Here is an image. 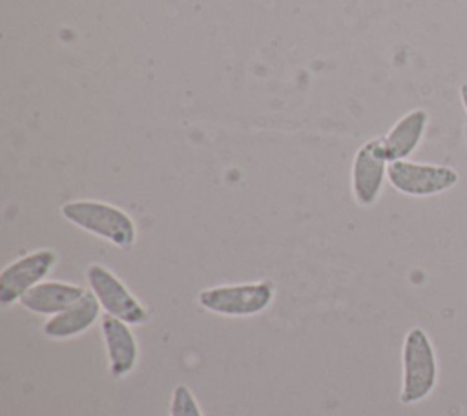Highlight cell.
Instances as JSON below:
<instances>
[{"mask_svg": "<svg viewBox=\"0 0 467 416\" xmlns=\"http://www.w3.org/2000/svg\"><path fill=\"white\" fill-rule=\"evenodd\" d=\"M60 213L67 223L117 248H131L137 239L135 221L128 212L115 204L95 199H75L64 203Z\"/></svg>", "mask_w": 467, "mask_h": 416, "instance_id": "obj_1", "label": "cell"}, {"mask_svg": "<svg viewBox=\"0 0 467 416\" xmlns=\"http://www.w3.org/2000/svg\"><path fill=\"white\" fill-rule=\"evenodd\" d=\"M438 361L431 338L420 327H412L401 347V390L400 401L405 405L425 400L436 387Z\"/></svg>", "mask_w": 467, "mask_h": 416, "instance_id": "obj_2", "label": "cell"}, {"mask_svg": "<svg viewBox=\"0 0 467 416\" xmlns=\"http://www.w3.org/2000/svg\"><path fill=\"white\" fill-rule=\"evenodd\" d=\"M275 288L270 281H252L210 286L199 292V305L226 317H250L265 312L274 301Z\"/></svg>", "mask_w": 467, "mask_h": 416, "instance_id": "obj_3", "label": "cell"}, {"mask_svg": "<svg viewBox=\"0 0 467 416\" xmlns=\"http://www.w3.org/2000/svg\"><path fill=\"white\" fill-rule=\"evenodd\" d=\"M86 279L89 290L99 299L106 314L119 317L131 327L144 325L148 321L146 307L108 266L100 263L89 265L86 270Z\"/></svg>", "mask_w": 467, "mask_h": 416, "instance_id": "obj_4", "label": "cell"}, {"mask_svg": "<svg viewBox=\"0 0 467 416\" xmlns=\"http://www.w3.org/2000/svg\"><path fill=\"white\" fill-rule=\"evenodd\" d=\"M387 179L403 195L431 197L451 190L458 182V173L451 166L403 159L389 162Z\"/></svg>", "mask_w": 467, "mask_h": 416, "instance_id": "obj_5", "label": "cell"}, {"mask_svg": "<svg viewBox=\"0 0 467 416\" xmlns=\"http://www.w3.org/2000/svg\"><path fill=\"white\" fill-rule=\"evenodd\" d=\"M55 263L57 254L51 248H38L11 261L0 272V305L9 307L20 301L26 292L46 281Z\"/></svg>", "mask_w": 467, "mask_h": 416, "instance_id": "obj_6", "label": "cell"}, {"mask_svg": "<svg viewBox=\"0 0 467 416\" xmlns=\"http://www.w3.org/2000/svg\"><path fill=\"white\" fill-rule=\"evenodd\" d=\"M387 168L389 159L383 151L381 137H374L358 148L350 170V186L359 206H372L378 201Z\"/></svg>", "mask_w": 467, "mask_h": 416, "instance_id": "obj_7", "label": "cell"}, {"mask_svg": "<svg viewBox=\"0 0 467 416\" xmlns=\"http://www.w3.org/2000/svg\"><path fill=\"white\" fill-rule=\"evenodd\" d=\"M100 334L108 356L109 374L113 378L128 376L139 359V345L131 325L106 314L100 321Z\"/></svg>", "mask_w": 467, "mask_h": 416, "instance_id": "obj_8", "label": "cell"}, {"mask_svg": "<svg viewBox=\"0 0 467 416\" xmlns=\"http://www.w3.org/2000/svg\"><path fill=\"white\" fill-rule=\"evenodd\" d=\"M100 310L102 307L99 299L93 296L91 290H86V294L77 303H73L60 314L51 316L44 323L42 334L49 339L77 338L97 323V319L100 317Z\"/></svg>", "mask_w": 467, "mask_h": 416, "instance_id": "obj_9", "label": "cell"}, {"mask_svg": "<svg viewBox=\"0 0 467 416\" xmlns=\"http://www.w3.org/2000/svg\"><path fill=\"white\" fill-rule=\"evenodd\" d=\"M86 288L67 281H42L20 297V305L38 316H55L77 303Z\"/></svg>", "mask_w": 467, "mask_h": 416, "instance_id": "obj_10", "label": "cell"}, {"mask_svg": "<svg viewBox=\"0 0 467 416\" xmlns=\"http://www.w3.org/2000/svg\"><path fill=\"white\" fill-rule=\"evenodd\" d=\"M427 122L429 115L425 109H410L387 131V135L381 137L383 151L389 162L403 161L418 148L425 133Z\"/></svg>", "mask_w": 467, "mask_h": 416, "instance_id": "obj_11", "label": "cell"}, {"mask_svg": "<svg viewBox=\"0 0 467 416\" xmlns=\"http://www.w3.org/2000/svg\"><path fill=\"white\" fill-rule=\"evenodd\" d=\"M170 416H202V411L186 385H177L170 398Z\"/></svg>", "mask_w": 467, "mask_h": 416, "instance_id": "obj_12", "label": "cell"}, {"mask_svg": "<svg viewBox=\"0 0 467 416\" xmlns=\"http://www.w3.org/2000/svg\"><path fill=\"white\" fill-rule=\"evenodd\" d=\"M460 99H462V106H463V109L467 113V82H463L460 86Z\"/></svg>", "mask_w": 467, "mask_h": 416, "instance_id": "obj_13", "label": "cell"}]
</instances>
